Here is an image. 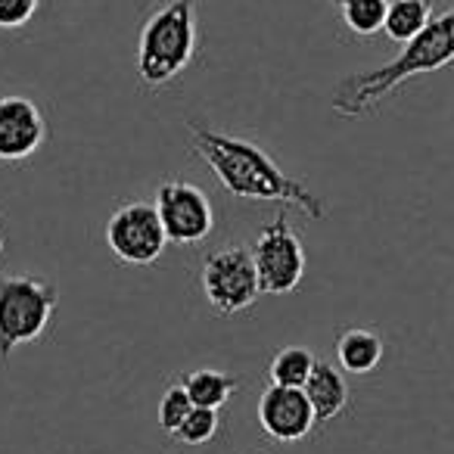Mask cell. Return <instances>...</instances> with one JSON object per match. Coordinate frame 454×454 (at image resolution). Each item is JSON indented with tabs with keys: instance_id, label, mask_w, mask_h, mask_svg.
<instances>
[{
	"instance_id": "12",
	"label": "cell",
	"mask_w": 454,
	"mask_h": 454,
	"mask_svg": "<svg viewBox=\"0 0 454 454\" xmlns=\"http://www.w3.org/2000/svg\"><path fill=\"white\" fill-rule=\"evenodd\" d=\"M336 361L348 373H371L383 361V340L377 330L348 327L336 340Z\"/></svg>"
},
{
	"instance_id": "17",
	"label": "cell",
	"mask_w": 454,
	"mask_h": 454,
	"mask_svg": "<svg viewBox=\"0 0 454 454\" xmlns=\"http://www.w3.org/2000/svg\"><path fill=\"white\" fill-rule=\"evenodd\" d=\"M215 433H218V411L196 408L193 404V411H190L181 427H177L175 439L181 442V445H206V442L215 439Z\"/></svg>"
},
{
	"instance_id": "11",
	"label": "cell",
	"mask_w": 454,
	"mask_h": 454,
	"mask_svg": "<svg viewBox=\"0 0 454 454\" xmlns=\"http://www.w3.org/2000/svg\"><path fill=\"white\" fill-rule=\"evenodd\" d=\"M305 395H309L311 408H315L317 423H330L346 411L348 404V383L340 373V367L327 364V361H317L315 371H311L309 383L302 386Z\"/></svg>"
},
{
	"instance_id": "3",
	"label": "cell",
	"mask_w": 454,
	"mask_h": 454,
	"mask_svg": "<svg viewBox=\"0 0 454 454\" xmlns=\"http://www.w3.org/2000/svg\"><path fill=\"white\" fill-rule=\"evenodd\" d=\"M200 28H196L193 0H165L146 16L137 41V75L146 88L171 84L196 57Z\"/></svg>"
},
{
	"instance_id": "20",
	"label": "cell",
	"mask_w": 454,
	"mask_h": 454,
	"mask_svg": "<svg viewBox=\"0 0 454 454\" xmlns=\"http://www.w3.org/2000/svg\"><path fill=\"white\" fill-rule=\"evenodd\" d=\"M420 4H427V7H433V4H439V0H420Z\"/></svg>"
},
{
	"instance_id": "5",
	"label": "cell",
	"mask_w": 454,
	"mask_h": 454,
	"mask_svg": "<svg viewBox=\"0 0 454 454\" xmlns=\"http://www.w3.org/2000/svg\"><path fill=\"white\" fill-rule=\"evenodd\" d=\"M200 284H202V296H206L208 309L215 315L234 317L240 311L253 309L255 299L262 296L253 249L237 247V243L212 249L202 259Z\"/></svg>"
},
{
	"instance_id": "10",
	"label": "cell",
	"mask_w": 454,
	"mask_h": 454,
	"mask_svg": "<svg viewBox=\"0 0 454 454\" xmlns=\"http://www.w3.org/2000/svg\"><path fill=\"white\" fill-rule=\"evenodd\" d=\"M262 433L274 442H299L315 429L317 417L305 389L271 383L259 398Z\"/></svg>"
},
{
	"instance_id": "1",
	"label": "cell",
	"mask_w": 454,
	"mask_h": 454,
	"mask_svg": "<svg viewBox=\"0 0 454 454\" xmlns=\"http://www.w3.org/2000/svg\"><path fill=\"white\" fill-rule=\"evenodd\" d=\"M190 144L202 156V162L215 171L221 187L237 200H259V202H286L296 206L305 218L321 221L327 215L324 200L309 187L286 175L271 153H265L253 140L234 137V134L215 131L202 121H187Z\"/></svg>"
},
{
	"instance_id": "16",
	"label": "cell",
	"mask_w": 454,
	"mask_h": 454,
	"mask_svg": "<svg viewBox=\"0 0 454 454\" xmlns=\"http://www.w3.org/2000/svg\"><path fill=\"white\" fill-rule=\"evenodd\" d=\"M386 10H389V0H346L340 13L348 32L367 38V35H377L383 28Z\"/></svg>"
},
{
	"instance_id": "4",
	"label": "cell",
	"mask_w": 454,
	"mask_h": 454,
	"mask_svg": "<svg viewBox=\"0 0 454 454\" xmlns=\"http://www.w3.org/2000/svg\"><path fill=\"white\" fill-rule=\"evenodd\" d=\"M59 305L53 280L38 274H0V361L41 340Z\"/></svg>"
},
{
	"instance_id": "14",
	"label": "cell",
	"mask_w": 454,
	"mask_h": 454,
	"mask_svg": "<svg viewBox=\"0 0 454 454\" xmlns=\"http://www.w3.org/2000/svg\"><path fill=\"white\" fill-rule=\"evenodd\" d=\"M429 10L433 7H427V4H420V0H389L383 32L389 35L392 41L408 44L411 38H417V35L429 26V20H433Z\"/></svg>"
},
{
	"instance_id": "9",
	"label": "cell",
	"mask_w": 454,
	"mask_h": 454,
	"mask_svg": "<svg viewBox=\"0 0 454 454\" xmlns=\"http://www.w3.org/2000/svg\"><path fill=\"white\" fill-rule=\"evenodd\" d=\"M51 137L38 103L20 94L0 97V162H26Z\"/></svg>"
},
{
	"instance_id": "18",
	"label": "cell",
	"mask_w": 454,
	"mask_h": 454,
	"mask_svg": "<svg viewBox=\"0 0 454 454\" xmlns=\"http://www.w3.org/2000/svg\"><path fill=\"white\" fill-rule=\"evenodd\" d=\"M190 411H193V402H190L187 389H184V386H168V389L162 392V398H159V408H156V420H159V427H162V433L175 435Z\"/></svg>"
},
{
	"instance_id": "22",
	"label": "cell",
	"mask_w": 454,
	"mask_h": 454,
	"mask_svg": "<svg viewBox=\"0 0 454 454\" xmlns=\"http://www.w3.org/2000/svg\"><path fill=\"white\" fill-rule=\"evenodd\" d=\"M0 253H4V231H0Z\"/></svg>"
},
{
	"instance_id": "21",
	"label": "cell",
	"mask_w": 454,
	"mask_h": 454,
	"mask_svg": "<svg viewBox=\"0 0 454 454\" xmlns=\"http://www.w3.org/2000/svg\"><path fill=\"white\" fill-rule=\"evenodd\" d=\"M330 4H336V7H342V4H346V0H330Z\"/></svg>"
},
{
	"instance_id": "8",
	"label": "cell",
	"mask_w": 454,
	"mask_h": 454,
	"mask_svg": "<svg viewBox=\"0 0 454 454\" xmlns=\"http://www.w3.org/2000/svg\"><path fill=\"white\" fill-rule=\"evenodd\" d=\"M156 212H159V218H162L168 243H177V247L202 243L215 227V212H212L208 196L202 193L196 184L184 181V177L159 184Z\"/></svg>"
},
{
	"instance_id": "19",
	"label": "cell",
	"mask_w": 454,
	"mask_h": 454,
	"mask_svg": "<svg viewBox=\"0 0 454 454\" xmlns=\"http://www.w3.org/2000/svg\"><path fill=\"white\" fill-rule=\"evenodd\" d=\"M41 0H0V28H22L35 20Z\"/></svg>"
},
{
	"instance_id": "2",
	"label": "cell",
	"mask_w": 454,
	"mask_h": 454,
	"mask_svg": "<svg viewBox=\"0 0 454 454\" xmlns=\"http://www.w3.org/2000/svg\"><path fill=\"white\" fill-rule=\"evenodd\" d=\"M448 63H454V10H445L442 16L429 20V26L417 38H411L392 63L342 78L336 84L330 106L342 119H361V115L373 113L408 78L439 72Z\"/></svg>"
},
{
	"instance_id": "6",
	"label": "cell",
	"mask_w": 454,
	"mask_h": 454,
	"mask_svg": "<svg viewBox=\"0 0 454 454\" xmlns=\"http://www.w3.org/2000/svg\"><path fill=\"white\" fill-rule=\"evenodd\" d=\"M255 271H259V286L268 296H286L305 278V247L290 227V218L284 212L274 215L259 231L253 243Z\"/></svg>"
},
{
	"instance_id": "7",
	"label": "cell",
	"mask_w": 454,
	"mask_h": 454,
	"mask_svg": "<svg viewBox=\"0 0 454 454\" xmlns=\"http://www.w3.org/2000/svg\"><path fill=\"white\" fill-rule=\"evenodd\" d=\"M106 247L125 265H153L168 247L156 202H121L106 221Z\"/></svg>"
},
{
	"instance_id": "15",
	"label": "cell",
	"mask_w": 454,
	"mask_h": 454,
	"mask_svg": "<svg viewBox=\"0 0 454 454\" xmlns=\"http://www.w3.org/2000/svg\"><path fill=\"white\" fill-rule=\"evenodd\" d=\"M315 364H317V358L305 346H286V348H280V352L274 355L271 371H268V373H271V383L296 386V389H302V386L309 383Z\"/></svg>"
},
{
	"instance_id": "13",
	"label": "cell",
	"mask_w": 454,
	"mask_h": 454,
	"mask_svg": "<svg viewBox=\"0 0 454 454\" xmlns=\"http://www.w3.org/2000/svg\"><path fill=\"white\" fill-rule=\"evenodd\" d=\"M181 386L187 389L190 402L196 408H224L231 402L237 389H240V377L234 373H221V371H212V367H202V371H190L181 377Z\"/></svg>"
}]
</instances>
